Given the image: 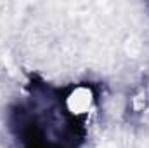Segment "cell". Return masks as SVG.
I'll use <instances>...</instances> for the list:
<instances>
[{
  "instance_id": "6da1fadb",
  "label": "cell",
  "mask_w": 149,
  "mask_h": 148,
  "mask_svg": "<svg viewBox=\"0 0 149 148\" xmlns=\"http://www.w3.org/2000/svg\"><path fill=\"white\" fill-rule=\"evenodd\" d=\"M97 105V92L90 84H76L63 96L61 108L74 122L87 120Z\"/></svg>"
}]
</instances>
